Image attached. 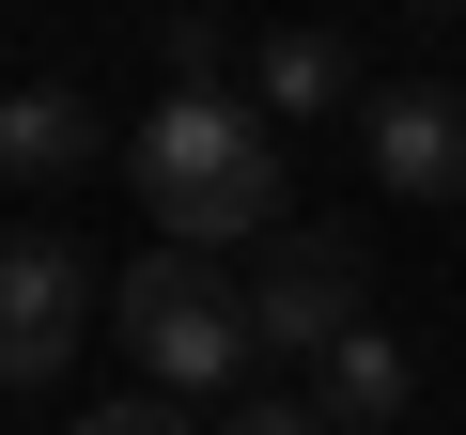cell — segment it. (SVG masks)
<instances>
[{"label": "cell", "mask_w": 466, "mask_h": 435, "mask_svg": "<svg viewBox=\"0 0 466 435\" xmlns=\"http://www.w3.org/2000/svg\"><path fill=\"white\" fill-rule=\"evenodd\" d=\"M311 404H327L342 435H389V420L420 404V358H404V327H373V311H358V327L311 358Z\"/></svg>", "instance_id": "obj_7"}, {"label": "cell", "mask_w": 466, "mask_h": 435, "mask_svg": "<svg viewBox=\"0 0 466 435\" xmlns=\"http://www.w3.org/2000/svg\"><path fill=\"white\" fill-rule=\"evenodd\" d=\"M358 156L389 202H466V78H389L358 94Z\"/></svg>", "instance_id": "obj_5"}, {"label": "cell", "mask_w": 466, "mask_h": 435, "mask_svg": "<svg viewBox=\"0 0 466 435\" xmlns=\"http://www.w3.org/2000/svg\"><path fill=\"white\" fill-rule=\"evenodd\" d=\"M109 342L156 373V389H233L265 358V327H249V280H218V249H187V234H156L125 280H109Z\"/></svg>", "instance_id": "obj_2"}, {"label": "cell", "mask_w": 466, "mask_h": 435, "mask_svg": "<svg viewBox=\"0 0 466 435\" xmlns=\"http://www.w3.org/2000/svg\"><path fill=\"white\" fill-rule=\"evenodd\" d=\"M358 311H373V249H358V234H311V218H280L265 265H249V327H265V358H327Z\"/></svg>", "instance_id": "obj_3"}, {"label": "cell", "mask_w": 466, "mask_h": 435, "mask_svg": "<svg viewBox=\"0 0 466 435\" xmlns=\"http://www.w3.org/2000/svg\"><path fill=\"white\" fill-rule=\"evenodd\" d=\"M125 171L156 202V234H187V249H265L280 234V125L233 78H171L156 125L125 140Z\"/></svg>", "instance_id": "obj_1"}, {"label": "cell", "mask_w": 466, "mask_h": 435, "mask_svg": "<svg viewBox=\"0 0 466 435\" xmlns=\"http://www.w3.org/2000/svg\"><path fill=\"white\" fill-rule=\"evenodd\" d=\"M218 435H342V420H327V404H233Z\"/></svg>", "instance_id": "obj_10"}, {"label": "cell", "mask_w": 466, "mask_h": 435, "mask_svg": "<svg viewBox=\"0 0 466 435\" xmlns=\"http://www.w3.org/2000/svg\"><path fill=\"white\" fill-rule=\"evenodd\" d=\"M78 435H187V389H156V373H140V389H125V404H94Z\"/></svg>", "instance_id": "obj_9"}, {"label": "cell", "mask_w": 466, "mask_h": 435, "mask_svg": "<svg viewBox=\"0 0 466 435\" xmlns=\"http://www.w3.org/2000/svg\"><path fill=\"white\" fill-rule=\"evenodd\" d=\"M94 342V265L63 234H0V389H63V358Z\"/></svg>", "instance_id": "obj_4"}, {"label": "cell", "mask_w": 466, "mask_h": 435, "mask_svg": "<svg viewBox=\"0 0 466 435\" xmlns=\"http://www.w3.org/2000/svg\"><path fill=\"white\" fill-rule=\"evenodd\" d=\"M404 16H466V0H404Z\"/></svg>", "instance_id": "obj_11"}, {"label": "cell", "mask_w": 466, "mask_h": 435, "mask_svg": "<svg viewBox=\"0 0 466 435\" xmlns=\"http://www.w3.org/2000/svg\"><path fill=\"white\" fill-rule=\"evenodd\" d=\"M94 156H109V125H94L78 78H16V94H0V171H16V187H78Z\"/></svg>", "instance_id": "obj_6"}, {"label": "cell", "mask_w": 466, "mask_h": 435, "mask_svg": "<svg viewBox=\"0 0 466 435\" xmlns=\"http://www.w3.org/2000/svg\"><path fill=\"white\" fill-rule=\"evenodd\" d=\"M265 109H280V125L358 109V47H342V32H265Z\"/></svg>", "instance_id": "obj_8"}]
</instances>
